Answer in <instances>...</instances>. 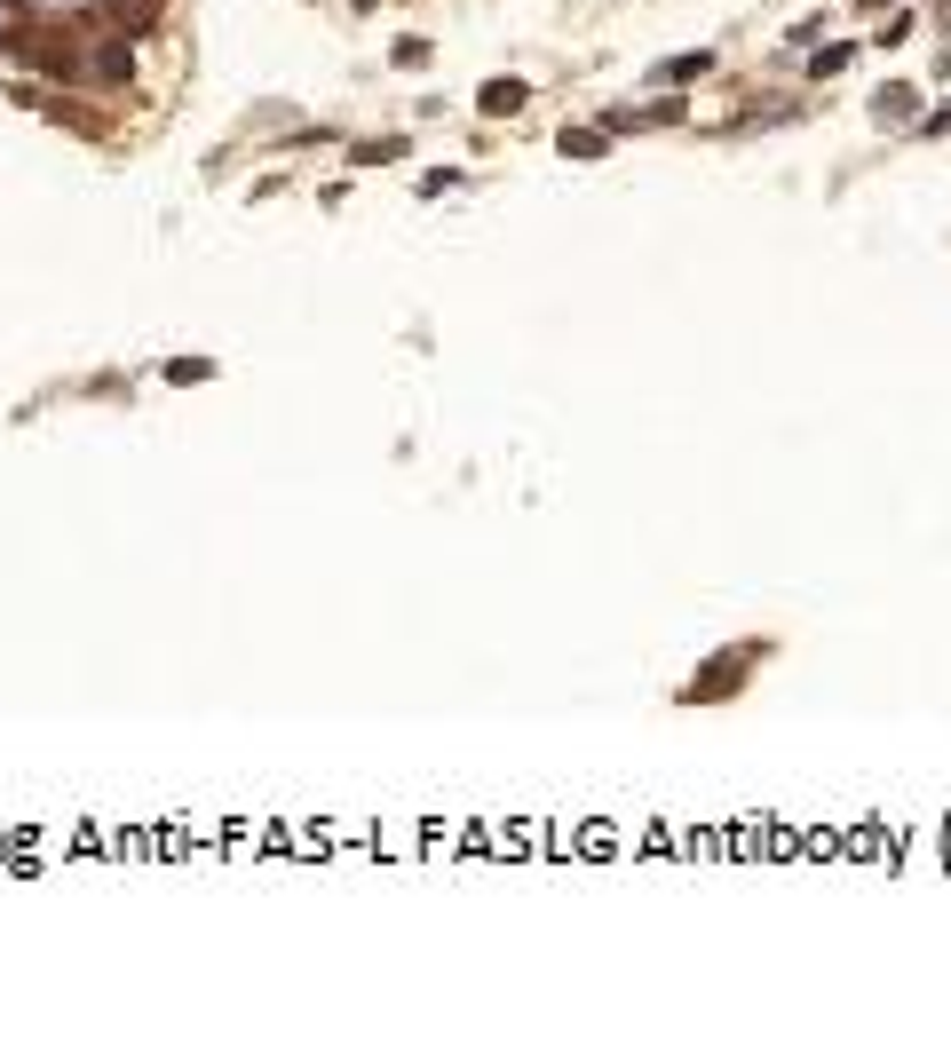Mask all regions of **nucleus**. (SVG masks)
<instances>
[{"label":"nucleus","instance_id":"obj_1","mask_svg":"<svg viewBox=\"0 0 951 1038\" xmlns=\"http://www.w3.org/2000/svg\"><path fill=\"white\" fill-rule=\"evenodd\" d=\"M96 16H104V32H119V40H151L159 16H167V0H104Z\"/></svg>","mask_w":951,"mask_h":1038},{"label":"nucleus","instance_id":"obj_2","mask_svg":"<svg viewBox=\"0 0 951 1038\" xmlns=\"http://www.w3.org/2000/svg\"><path fill=\"white\" fill-rule=\"evenodd\" d=\"M80 72H88L96 88H127V80H135V56H127V40L111 32V40H88V56H80Z\"/></svg>","mask_w":951,"mask_h":1038},{"label":"nucleus","instance_id":"obj_3","mask_svg":"<svg viewBox=\"0 0 951 1038\" xmlns=\"http://www.w3.org/2000/svg\"><path fill=\"white\" fill-rule=\"evenodd\" d=\"M524 104H531V80H516V72H508V80H484V88H476V111H492V119H516Z\"/></svg>","mask_w":951,"mask_h":1038},{"label":"nucleus","instance_id":"obj_4","mask_svg":"<svg viewBox=\"0 0 951 1038\" xmlns=\"http://www.w3.org/2000/svg\"><path fill=\"white\" fill-rule=\"evenodd\" d=\"M753 658H761V642H753V650H738V658H714V666L698 674V690H690V698H722V690H738V674L753 666Z\"/></svg>","mask_w":951,"mask_h":1038},{"label":"nucleus","instance_id":"obj_5","mask_svg":"<svg viewBox=\"0 0 951 1038\" xmlns=\"http://www.w3.org/2000/svg\"><path fill=\"white\" fill-rule=\"evenodd\" d=\"M674 119H682V104H674V96H666V104H619V111H611V119H603V127H611V135H619V127H674Z\"/></svg>","mask_w":951,"mask_h":1038},{"label":"nucleus","instance_id":"obj_6","mask_svg":"<svg viewBox=\"0 0 951 1038\" xmlns=\"http://www.w3.org/2000/svg\"><path fill=\"white\" fill-rule=\"evenodd\" d=\"M872 111H880V119H888V127H904V119H912V111H920V88H912V80H888V88H880V96H872Z\"/></svg>","mask_w":951,"mask_h":1038},{"label":"nucleus","instance_id":"obj_7","mask_svg":"<svg viewBox=\"0 0 951 1038\" xmlns=\"http://www.w3.org/2000/svg\"><path fill=\"white\" fill-rule=\"evenodd\" d=\"M706 72H714V48H690V56L658 64V80H666V88H690V80H706Z\"/></svg>","mask_w":951,"mask_h":1038},{"label":"nucleus","instance_id":"obj_8","mask_svg":"<svg viewBox=\"0 0 951 1038\" xmlns=\"http://www.w3.org/2000/svg\"><path fill=\"white\" fill-rule=\"evenodd\" d=\"M603 143H611V127H563V135H555L563 159H603Z\"/></svg>","mask_w":951,"mask_h":1038},{"label":"nucleus","instance_id":"obj_9","mask_svg":"<svg viewBox=\"0 0 951 1038\" xmlns=\"http://www.w3.org/2000/svg\"><path fill=\"white\" fill-rule=\"evenodd\" d=\"M848 56H856V40H817V56H809V80H833V72H848Z\"/></svg>","mask_w":951,"mask_h":1038},{"label":"nucleus","instance_id":"obj_10","mask_svg":"<svg viewBox=\"0 0 951 1038\" xmlns=\"http://www.w3.org/2000/svg\"><path fill=\"white\" fill-rule=\"evenodd\" d=\"M349 159H357V167H389V159H405V135H365Z\"/></svg>","mask_w":951,"mask_h":1038},{"label":"nucleus","instance_id":"obj_11","mask_svg":"<svg viewBox=\"0 0 951 1038\" xmlns=\"http://www.w3.org/2000/svg\"><path fill=\"white\" fill-rule=\"evenodd\" d=\"M159 373H167L175 389H199V381H214V357H167Z\"/></svg>","mask_w":951,"mask_h":1038},{"label":"nucleus","instance_id":"obj_12","mask_svg":"<svg viewBox=\"0 0 951 1038\" xmlns=\"http://www.w3.org/2000/svg\"><path fill=\"white\" fill-rule=\"evenodd\" d=\"M428 56H436V48H428L421 32H405V40H397V48H389V64H397V72H421Z\"/></svg>","mask_w":951,"mask_h":1038},{"label":"nucleus","instance_id":"obj_13","mask_svg":"<svg viewBox=\"0 0 951 1038\" xmlns=\"http://www.w3.org/2000/svg\"><path fill=\"white\" fill-rule=\"evenodd\" d=\"M817 40H825V16H801V24L785 32V48H817Z\"/></svg>","mask_w":951,"mask_h":1038},{"label":"nucleus","instance_id":"obj_14","mask_svg":"<svg viewBox=\"0 0 951 1038\" xmlns=\"http://www.w3.org/2000/svg\"><path fill=\"white\" fill-rule=\"evenodd\" d=\"M452 183H460V167H428V175H421V199H444Z\"/></svg>","mask_w":951,"mask_h":1038},{"label":"nucleus","instance_id":"obj_15","mask_svg":"<svg viewBox=\"0 0 951 1038\" xmlns=\"http://www.w3.org/2000/svg\"><path fill=\"white\" fill-rule=\"evenodd\" d=\"M944 40H951V0H944Z\"/></svg>","mask_w":951,"mask_h":1038},{"label":"nucleus","instance_id":"obj_16","mask_svg":"<svg viewBox=\"0 0 951 1038\" xmlns=\"http://www.w3.org/2000/svg\"><path fill=\"white\" fill-rule=\"evenodd\" d=\"M856 8H888V0H856Z\"/></svg>","mask_w":951,"mask_h":1038}]
</instances>
